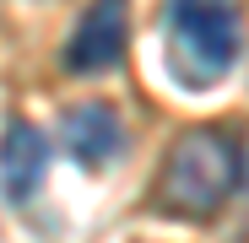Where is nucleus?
I'll list each match as a JSON object with an SVG mask.
<instances>
[{
  "label": "nucleus",
  "mask_w": 249,
  "mask_h": 243,
  "mask_svg": "<svg viewBox=\"0 0 249 243\" xmlns=\"http://www.w3.org/2000/svg\"><path fill=\"white\" fill-rule=\"evenodd\" d=\"M238 168H244V157H238L233 135H222L212 125L184 130L168 146V162H162V178H157L162 211L168 216H217L233 200Z\"/></svg>",
  "instance_id": "nucleus-1"
},
{
  "label": "nucleus",
  "mask_w": 249,
  "mask_h": 243,
  "mask_svg": "<svg viewBox=\"0 0 249 243\" xmlns=\"http://www.w3.org/2000/svg\"><path fill=\"white\" fill-rule=\"evenodd\" d=\"M233 0H168V70L179 87H217L238 60Z\"/></svg>",
  "instance_id": "nucleus-2"
},
{
  "label": "nucleus",
  "mask_w": 249,
  "mask_h": 243,
  "mask_svg": "<svg viewBox=\"0 0 249 243\" xmlns=\"http://www.w3.org/2000/svg\"><path fill=\"white\" fill-rule=\"evenodd\" d=\"M124 49H130V0H92L65 44V70L103 76L124 60Z\"/></svg>",
  "instance_id": "nucleus-3"
},
{
  "label": "nucleus",
  "mask_w": 249,
  "mask_h": 243,
  "mask_svg": "<svg viewBox=\"0 0 249 243\" xmlns=\"http://www.w3.org/2000/svg\"><path fill=\"white\" fill-rule=\"evenodd\" d=\"M44 173H49V135L27 119H11L0 130V184H6V194L17 206L33 200L44 189Z\"/></svg>",
  "instance_id": "nucleus-4"
},
{
  "label": "nucleus",
  "mask_w": 249,
  "mask_h": 243,
  "mask_svg": "<svg viewBox=\"0 0 249 243\" xmlns=\"http://www.w3.org/2000/svg\"><path fill=\"white\" fill-rule=\"evenodd\" d=\"M124 146V125H119V113L108 103H81L65 113V151L81 162V168H108V162L119 157Z\"/></svg>",
  "instance_id": "nucleus-5"
}]
</instances>
